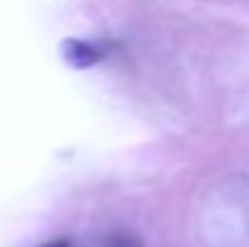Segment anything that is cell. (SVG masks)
Wrapping results in <instances>:
<instances>
[{
    "mask_svg": "<svg viewBox=\"0 0 249 247\" xmlns=\"http://www.w3.org/2000/svg\"><path fill=\"white\" fill-rule=\"evenodd\" d=\"M61 56L71 68H78V71L92 68L94 63L102 61V51L94 44H89L85 39H75V37H68L61 41Z\"/></svg>",
    "mask_w": 249,
    "mask_h": 247,
    "instance_id": "6da1fadb",
    "label": "cell"
},
{
    "mask_svg": "<svg viewBox=\"0 0 249 247\" xmlns=\"http://www.w3.org/2000/svg\"><path fill=\"white\" fill-rule=\"evenodd\" d=\"M41 247H71L68 240H53V243H49V245H41Z\"/></svg>",
    "mask_w": 249,
    "mask_h": 247,
    "instance_id": "7a4b0ae2",
    "label": "cell"
}]
</instances>
